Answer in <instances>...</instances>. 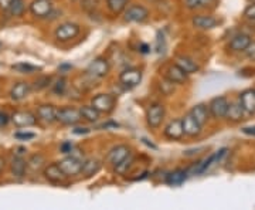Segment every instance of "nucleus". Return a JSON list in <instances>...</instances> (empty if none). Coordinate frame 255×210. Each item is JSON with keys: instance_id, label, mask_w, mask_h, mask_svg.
I'll return each instance as SVG.
<instances>
[{"instance_id": "40", "label": "nucleus", "mask_w": 255, "mask_h": 210, "mask_svg": "<svg viewBox=\"0 0 255 210\" xmlns=\"http://www.w3.org/2000/svg\"><path fill=\"white\" fill-rule=\"evenodd\" d=\"M73 149H74V146L71 142H63V144H61V146H60V151H61L63 154H65V155H68V154H73Z\"/></svg>"}, {"instance_id": "29", "label": "nucleus", "mask_w": 255, "mask_h": 210, "mask_svg": "<svg viewBox=\"0 0 255 210\" xmlns=\"http://www.w3.org/2000/svg\"><path fill=\"white\" fill-rule=\"evenodd\" d=\"M80 112H81L82 119H85L88 122H97L101 117L100 111L95 110L92 105H84L80 108Z\"/></svg>"}, {"instance_id": "12", "label": "nucleus", "mask_w": 255, "mask_h": 210, "mask_svg": "<svg viewBox=\"0 0 255 210\" xmlns=\"http://www.w3.org/2000/svg\"><path fill=\"white\" fill-rule=\"evenodd\" d=\"M130 156V148L127 145L114 146L107 155V161L114 166H118L121 162H124L127 158Z\"/></svg>"}, {"instance_id": "9", "label": "nucleus", "mask_w": 255, "mask_h": 210, "mask_svg": "<svg viewBox=\"0 0 255 210\" xmlns=\"http://www.w3.org/2000/svg\"><path fill=\"white\" fill-rule=\"evenodd\" d=\"M140 81H142V71L137 68H127L125 71L119 74V82L127 88H133L139 85Z\"/></svg>"}, {"instance_id": "45", "label": "nucleus", "mask_w": 255, "mask_h": 210, "mask_svg": "<svg viewBox=\"0 0 255 210\" xmlns=\"http://www.w3.org/2000/svg\"><path fill=\"white\" fill-rule=\"evenodd\" d=\"M119 125L118 124H115V122H107V124H104V125H101V128H118Z\"/></svg>"}, {"instance_id": "7", "label": "nucleus", "mask_w": 255, "mask_h": 210, "mask_svg": "<svg viewBox=\"0 0 255 210\" xmlns=\"http://www.w3.org/2000/svg\"><path fill=\"white\" fill-rule=\"evenodd\" d=\"M228 105H230V102H228V100L224 95H220V97L213 98L209 104V110L210 114H211V117L216 119L226 118Z\"/></svg>"}, {"instance_id": "39", "label": "nucleus", "mask_w": 255, "mask_h": 210, "mask_svg": "<svg viewBox=\"0 0 255 210\" xmlns=\"http://www.w3.org/2000/svg\"><path fill=\"white\" fill-rule=\"evenodd\" d=\"M244 53H246V55L250 60L255 61V41H251V44L247 47V50Z\"/></svg>"}, {"instance_id": "18", "label": "nucleus", "mask_w": 255, "mask_h": 210, "mask_svg": "<svg viewBox=\"0 0 255 210\" xmlns=\"http://www.w3.org/2000/svg\"><path fill=\"white\" fill-rule=\"evenodd\" d=\"M43 174H44V178L47 181L51 183H64V181L67 179V176L61 171L58 164H50L44 166Z\"/></svg>"}, {"instance_id": "11", "label": "nucleus", "mask_w": 255, "mask_h": 210, "mask_svg": "<svg viewBox=\"0 0 255 210\" xmlns=\"http://www.w3.org/2000/svg\"><path fill=\"white\" fill-rule=\"evenodd\" d=\"M149 17V11L142 4H132L125 10V20L129 23H142Z\"/></svg>"}, {"instance_id": "17", "label": "nucleus", "mask_w": 255, "mask_h": 210, "mask_svg": "<svg viewBox=\"0 0 255 210\" xmlns=\"http://www.w3.org/2000/svg\"><path fill=\"white\" fill-rule=\"evenodd\" d=\"M238 101L241 104V107L244 108L246 114L254 115L255 114V88H248L240 92Z\"/></svg>"}, {"instance_id": "22", "label": "nucleus", "mask_w": 255, "mask_h": 210, "mask_svg": "<svg viewBox=\"0 0 255 210\" xmlns=\"http://www.w3.org/2000/svg\"><path fill=\"white\" fill-rule=\"evenodd\" d=\"M191 23H193L194 27L200 28V30H210V28H214L219 24L217 18H214L213 16H207V14H197V16H194L193 20H191Z\"/></svg>"}, {"instance_id": "4", "label": "nucleus", "mask_w": 255, "mask_h": 210, "mask_svg": "<svg viewBox=\"0 0 255 210\" xmlns=\"http://www.w3.org/2000/svg\"><path fill=\"white\" fill-rule=\"evenodd\" d=\"M164 114H166V111H164V107L162 104H159V102L152 104L147 108V111H146V122H147V125L153 129L159 128L162 125V122H163Z\"/></svg>"}, {"instance_id": "47", "label": "nucleus", "mask_w": 255, "mask_h": 210, "mask_svg": "<svg viewBox=\"0 0 255 210\" xmlns=\"http://www.w3.org/2000/svg\"><path fill=\"white\" fill-rule=\"evenodd\" d=\"M3 168H4V159L0 156V172H1V169H3Z\"/></svg>"}, {"instance_id": "42", "label": "nucleus", "mask_w": 255, "mask_h": 210, "mask_svg": "<svg viewBox=\"0 0 255 210\" xmlns=\"http://www.w3.org/2000/svg\"><path fill=\"white\" fill-rule=\"evenodd\" d=\"M9 115H7L6 112H1V111H0V128H1V127H6V125L9 124Z\"/></svg>"}, {"instance_id": "43", "label": "nucleus", "mask_w": 255, "mask_h": 210, "mask_svg": "<svg viewBox=\"0 0 255 210\" xmlns=\"http://www.w3.org/2000/svg\"><path fill=\"white\" fill-rule=\"evenodd\" d=\"M246 135H250V137H255V125L254 127H244L241 129Z\"/></svg>"}, {"instance_id": "20", "label": "nucleus", "mask_w": 255, "mask_h": 210, "mask_svg": "<svg viewBox=\"0 0 255 210\" xmlns=\"http://www.w3.org/2000/svg\"><path fill=\"white\" fill-rule=\"evenodd\" d=\"M190 114L193 115V118L200 124L201 127H204L209 122L210 117H211L209 105H206V104H197V105H194L190 110Z\"/></svg>"}, {"instance_id": "8", "label": "nucleus", "mask_w": 255, "mask_h": 210, "mask_svg": "<svg viewBox=\"0 0 255 210\" xmlns=\"http://www.w3.org/2000/svg\"><path fill=\"white\" fill-rule=\"evenodd\" d=\"M80 34V26L75 23H63L55 28V38L58 41H68Z\"/></svg>"}, {"instance_id": "1", "label": "nucleus", "mask_w": 255, "mask_h": 210, "mask_svg": "<svg viewBox=\"0 0 255 210\" xmlns=\"http://www.w3.org/2000/svg\"><path fill=\"white\" fill-rule=\"evenodd\" d=\"M226 152H227V149L224 148V149H220L219 152H214V154H211L209 155L206 159H203V161H199V162H196V164L190 166L187 171H189V175H201L204 174L207 169H210L211 166L214 164H217L220 159L223 158V156L226 155Z\"/></svg>"}, {"instance_id": "26", "label": "nucleus", "mask_w": 255, "mask_h": 210, "mask_svg": "<svg viewBox=\"0 0 255 210\" xmlns=\"http://www.w3.org/2000/svg\"><path fill=\"white\" fill-rule=\"evenodd\" d=\"M102 168V164H101L98 159L95 158H91V159H85L82 162V171L81 174L85 176V178H91L94 175H97L101 171Z\"/></svg>"}, {"instance_id": "32", "label": "nucleus", "mask_w": 255, "mask_h": 210, "mask_svg": "<svg viewBox=\"0 0 255 210\" xmlns=\"http://www.w3.org/2000/svg\"><path fill=\"white\" fill-rule=\"evenodd\" d=\"M217 0H184L186 7L190 10L201 9V7H209L210 4H214Z\"/></svg>"}, {"instance_id": "24", "label": "nucleus", "mask_w": 255, "mask_h": 210, "mask_svg": "<svg viewBox=\"0 0 255 210\" xmlns=\"http://www.w3.org/2000/svg\"><path fill=\"white\" fill-rule=\"evenodd\" d=\"M30 90H31V88H30V84H28V82L20 81L11 87V90H10V97H11V100L14 101L24 100L28 95Z\"/></svg>"}, {"instance_id": "2", "label": "nucleus", "mask_w": 255, "mask_h": 210, "mask_svg": "<svg viewBox=\"0 0 255 210\" xmlns=\"http://www.w3.org/2000/svg\"><path fill=\"white\" fill-rule=\"evenodd\" d=\"M82 161L80 156L77 155H68L65 156L64 159H61L60 162H57L58 166L61 168V171H63L64 174L67 178H70V176H77V175L81 174L82 171Z\"/></svg>"}, {"instance_id": "37", "label": "nucleus", "mask_w": 255, "mask_h": 210, "mask_svg": "<svg viewBox=\"0 0 255 210\" xmlns=\"http://www.w3.org/2000/svg\"><path fill=\"white\" fill-rule=\"evenodd\" d=\"M14 138L18 141H30V139L36 138V134H33V132H16Z\"/></svg>"}, {"instance_id": "41", "label": "nucleus", "mask_w": 255, "mask_h": 210, "mask_svg": "<svg viewBox=\"0 0 255 210\" xmlns=\"http://www.w3.org/2000/svg\"><path fill=\"white\" fill-rule=\"evenodd\" d=\"M90 132H91V129L85 128V127H77V128L73 129V134H75V135H87Z\"/></svg>"}, {"instance_id": "31", "label": "nucleus", "mask_w": 255, "mask_h": 210, "mask_svg": "<svg viewBox=\"0 0 255 210\" xmlns=\"http://www.w3.org/2000/svg\"><path fill=\"white\" fill-rule=\"evenodd\" d=\"M44 164H46V158L43 155H40V154H36V155H33L27 161V168H30L33 172H37V171L44 168Z\"/></svg>"}, {"instance_id": "21", "label": "nucleus", "mask_w": 255, "mask_h": 210, "mask_svg": "<svg viewBox=\"0 0 255 210\" xmlns=\"http://www.w3.org/2000/svg\"><path fill=\"white\" fill-rule=\"evenodd\" d=\"M37 118L44 121L47 124H51L57 121V108L51 104H44L37 108Z\"/></svg>"}, {"instance_id": "3", "label": "nucleus", "mask_w": 255, "mask_h": 210, "mask_svg": "<svg viewBox=\"0 0 255 210\" xmlns=\"http://www.w3.org/2000/svg\"><path fill=\"white\" fill-rule=\"evenodd\" d=\"M91 105L101 114H110L115 110L117 98L112 94H97L95 97H92Z\"/></svg>"}, {"instance_id": "36", "label": "nucleus", "mask_w": 255, "mask_h": 210, "mask_svg": "<svg viewBox=\"0 0 255 210\" xmlns=\"http://www.w3.org/2000/svg\"><path fill=\"white\" fill-rule=\"evenodd\" d=\"M50 81H51V78H50V77H41L40 80H37L36 81L34 90H43V88H46V87H48Z\"/></svg>"}, {"instance_id": "16", "label": "nucleus", "mask_w": 255, "mask_h": 210, "mask_svg": "<svg viewBox=\"0 0 255 210\" xmlns=\"http://www.w3.org/2000/svg\"><path fill=\"white\" fill-rule=\"evenodd\" d=\"M164 137L172 141H179L184 137V131H183V122L182 119H172L163 131Z\"/></svg>"}, {"instance_id": "28", "label": "nucleus", "mask_w": 255, "mask_h": 210, "mask_svg": "<svg viewBox=\"0 0 255 210\" xmlns=\"http://www.w3.org/2000/svg\"><path fill=\"white\" fill-rule=\"evenodd\" d=\"M10 171L14 178H23L27 171V162L21 156H16L10 164Z\"/></svg>"}, {"instance_id": "13", "label": "nucleus", "mask_w": 255, "mask_h": 210, "mask_svg": "<svg viewBox=\"0 0 255 210\" xmlns=\"http://www.w3.org/2000/svg\"><path fill=\"white\" fill-rule=\"evenodd\" d=\"M30 11L38 18L48 17L53 11V3L50 0H33L30 4Z\"/></svg>"}, {"instance_id": "23", "label": "nucleus", "mask_w": 255, "mask_h": 210, "mask_svg": "<svg viewBox=\"0 0 255 210\" xmlns=\"http://www.w3.org/2000/svg\"><path fill=\"white\" fill-rule=\"evenodd\" d=\"M176 64L179 65L183 71L186 74H189V75L199 71V64H197L193 58L187 57V55H179V57L176 58Z\"/></svg>"}, {"instance_id": "44", "label": "nucleus", "mask_w": 255, "mask_h": 210, "mask_svg": "<svg viewBox=\"0 0 255 210\" xmlns=\"http://www.w3.org/2000/svg\"><path fill=\"white\" fill-rule=\"evenodd\" d=\"M13 0H0V9L1 10H9L11 6Z\"/></svg>"}, {"instance_id": "15", "label": "nucleus", "mask_w": 255, "mask_h": 210, "mask_svg": "<svg viewBox=\"0 0 255 210\" xmlns=\"http://www.w3.org/2000/svg\"><path fill=\"white\" fill-rule=\"evenodd\" d=\"M183 122V131H184V135L186 137H190V138H196L199 137L201 134V127L200 124L196 121V119L193 118V115H191L190 112L189 114H186L184 117L182 118Z\"/></svg>"}, {"instance_id": "30", "label": "nucleus", "mask_w": 255, "mask_h": 210, "mask_svg": "<svg viewBox=\"0 0 255 210\" xmlns=\"http://www.w3.org/2000/svg\"><path fill=\"white\" fill-rule=\"evenodd\" d=\"M128 3H129V0H107V6L111 13H114V14H119L124 10H127Z\"/></svg>"}, {"instance_id": "19", "label": "nucleus", "mask_w": 255, "mask_h": 210, "mask_svg": "<svg viewBox=\"0 0 255 210\" xmlns=\"http://www.w3.org/2000/svg\"><path fill=\"white\" fill-rule=\"evenodd\" d=\"M166 78H167V81H170L172 84H184V82L187 81V78H189V74L184 73L182 68L174 63V64L167 67Z\"/></svg>"}, {"instance_id": "34", "label": "nucleus", "mask_w": 255, "mask_h": 210, "mask_svg": "<svg viewBox=\"0 0 255 210\" xmlns=\"http://www.w3.org/2000/svg\"><path fill=\"white\" fill-rule=\"evenodd\" d=\"M11 68L21 74H31V73H36V71H40V67H36V65H31V64H26V63L14 64Z\"/></svg>"}, {"instance_id": "5", "label": "nucleus", "mask_w": 255, "mask_h": 210, "mask_svg": "<svg viewBox=\"0 0 255 210\" xmlns=\"http://www.w3.org/2000/svg\"><path fill=\"white\" fill-rule=\"evenodd\" d=\"M81 119V112L74 107H64L57 110V121L63 125H77Z\"/></svg>"}, {"instance_id": "38", "label": "nucleus", "mask_w": 255, "mask_h": 210, "mask_svg": "<svg viewBox=\"0 0 255 210\" xmlns=\"http://www.w3.org/2000/svg\"><path fill=\"white\" fill-rule=\"evenodd\" d=\"M244 17L255 21V3H251V4L244 10Z\"/></svg>"}, {"instance_id": "48", "label": "nucleus", "mask_w": 255, "mask_h": 210, "mask_svg": "<svg viewBox=\"0 0 255 210\" xmlns=\"http://www.w3.org/2000/svg\"><path fill=\"white\" fill-rule=\"evenodd\" d=\"M248 1H250V4H251V3H255V0H248Z\"/></svg>"}, {"instance_id": "33", "label": "nucleus", "mask_w": 255, "mask_h": 210, "mask_svg": "<svg viewBox=\"0 0 255 210\" xmlns=\"http://www.w3.org/2000/svg\"><path fill=\"white\" fill-rule=\"evenodd\" d=\"M24 9H26L24 0H13L9 11L13 16H21V14L24 13Z\"/></svg>"}, {"instance_id": "35", "label": "nucleus", "mask_w": 255, "mask_h": 210, "mask_svg": "<svg viewBox=\"0 0 255 210\" xmlns=\"http://www.w3.org/2000/svg\"><path fill=\"white\" fill-rule=\"evenodd\" d=\"M67 90V81H65V78L61 77L60 80H57L55 84L53 85V92H54L55 95H63L64 92Z\"/></svg>"}, {"instance_id": "14", "label": "nucleus", "mask_w": 255, "mask_h": 210, "mask_svg": "<svg viewBox=\"0 0 255 210\" xmlns=\"http://www.w3.org/2000/svg\"><path fill=\"white\" fill-rule=\"evenodd\" d=\"M253 38L250 34L247 33H238L236 36L233 37L230 40V44H228V48L234 53H244L247 50V47L251 44Z\"/></svg>"}, {"instance_id": "10", "label": "nucleus", "mask_w": 255, "mask_h": 210, "mask_svg": "<svg viewBox=\"0 0 255 210\" xmlns=\"http://www.w3.org/2000/svg\"><path fill=\"white\" fill-rule=\"evenodd\" d=\"M37 115H34L33 112L30 111H16L13 115H11V121L13 124L17 127V128H28V127H33L36 125L37 122Z\"/></svg>"}, {"instance_id": "46", "label": "nucleus", "mask_w": 255, "mask_h": 210, "mask_svg": "<svg viewBox=\"0 0 255 210\" xmlns=\"http://www.w3.org/2000/svg\"><path fill=\"white\" fill-rule=\"evenodd\" d=\"M149 50H150V48H149L147 44H142V46H140V53H143V54L149 53Z\"/></svg>"}, {"instance_id": "27", "label": "nucleus", "mask_w": 255, "mask_h": 210, "mask_svg": "<svg viewBox=\"0 0 255 210\" xmlns=\"http://www.w3.org/2000/svg\"><path fill=\"white\" fill-rule=\"evenodd\" d=\"M187 176H189L187 169H176L166 175V183L170 186H180L187 179Z\"/></svg>"}, {"instance_id": "6", "label": "nucleus", "mask_w": 255, "mask_h": 210, "mask_svg": "<svg viewBox=\"0 0 255 210\" xmlns=\"http://www.w3.org/2000/svg\"><path fill=\"white\" fill-rule=\"evenodd\" d=\"M85 73L92 78H104L107 74L110 73V63L104 57H97L94 61L88 64Z\"/></svg>"}, {"instance_id": "25", "label": "nucleus", "mask_w": 255, "mask_h": 210, "mask_svg": "<svg viewBox=\"0 0 255 210\" xmlns=\"http://www.w3.org/2000/svg\"><path fill=\"white\" fill-rule=\"evenodd\" d=\"M244 115H246V111L241 107L240 101H238V102H230L227 114H226V118H227L228 121L240 122L241 119H244Z\"/></svg>"}]
</instances>
